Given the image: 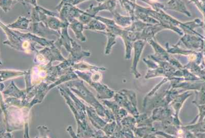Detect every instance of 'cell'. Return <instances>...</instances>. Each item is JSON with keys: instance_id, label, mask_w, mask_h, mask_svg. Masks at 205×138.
Wrapping results in <instances>:
<instances>
[{"instance_id": "obj_4", "label": "cell", "mask_w": 205, "mask_h": 138, "mask_svg": "<svg viewBox=\"0 0 205 138\" xmlns=\"http://www.w3.org/2000/svg\"><path fill=\"white\" fill-rule=\"evenodd\" d=\"M18 1H19V2H21L24 1V0H18Z\"/></svg>"}, {"instance_id": "obj_5", "label": "cell", "mask_w": 205, "mask_h": 138, "mask_svg": "<svg viewBox=\"0 0 205 138\" xmlns=\"http://www.w3.org/2000/svg\"><path fill=\"white\" fill-rule=\"evenodd\" d=\"M149 1H151L152 2L155 1H156V0H149Z\"/></svg>"}, {"instance_id": "obj_3", "label": "cell", "mask_w": 205, "mask_h": 138, "mask_svg": "<svg viewBox=\"0 0 205 138\" xmlns=\"http://www.w3.org/2000/svg\"><path fill=\"white\" fill-rule=\"evenodd\" d=\"M97 1L98 2H102L104 1V0H97Z\"/></svg>"}, {"instance_id": "obj_1", "label": "cell", "mask_w": 205, "mask_h": 138, "mask_svg": "<svg viewBox=\"0 0 205 138\" xmlns=\"http://www.w3.org/2000/svg\"><path fill=\"white\" fill-rule=\"evenodd\" d=\"M2 8L5 12H8L10 10V6L12 5V0H1Z\"/></svg>"}, {"instance_id": "obj_2", "label": "cell", "mask_w": 205, "mask_h": 138, "mask_svg": "<svg viewBox=\"0 0 205 138\" xmlns=\"http://www.w3.org/2000/svg\"><path fill=\"white\" fill-rule=\"evenodd\" d=\"M24 1L28 2V3H31L32 4L34 5L35 6H37L36 0H24Z\"/></svg>"}]
</instances>
